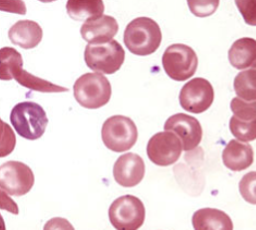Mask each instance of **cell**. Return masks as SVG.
Here are the masks:
<instances>
[{"label": "cell", "mask_w": 256, "mask_h": 230, "mask_svg": "<svg viewBox=\"0 0 256 230\" xmlns=\"http://www.w3.org/2000/svg\"><path fill=\"white\" fill-rule=\"evenodd\" d=\"M160 26L150 18L142 16L128 24L124 32V44L133 55L150 56L162 45Z\"/></svg>", "instance_id": "obj_1"}, {"label": "cell", "mask_w": 256, "mask_h": 230, "mask_svg": "<svg viewBox=\"0 0 256 230\" xmlns=\"http://www.w3.org/2000/svg\"><path fill=\"white\" fill-rule=\"evenodd\" d=\"M10 121L18 134L28 141L40 140L50 122L44 108L32 102L18 104L11 112Z\"/></svg>", "instance_id": "obj_2"}, {"label": "cell", "mask_w": 256, "mask_h": 230, "mask_svg": "<svg viewBox=\"0 0 256 230\" xmlns=\"http://www.w3.org/2000/svg\"><path fill=\"white\" fill-rule=\"evenodd\" d=\"M73 92L76 102L82 107L88 110H98L110 102L112 88L105 76L94 72L78 78Z\"/></svg>", "instance_id": "obj_3"}, {"label": "cell", "mask_w": 256, "mask_h": 230, "mask_svg": "<svg viewBox=\"0 0 256 230\" xmlns=\"http://www.w3.org/2000/svg\"><path fill=\"white\" fill-rule=\"evenodd\" d=\"M84 58L88 68L94 72L114 74L124 64L126 52L119 42L112 40L107 43L88 45Z\"/></svg>", "instance_id": "obj_4"}, {"label": "cell", "mask_w": 256, "mask_h": 230, "mask_svg": "<svg viewBox=\"0 0 256 230\" xmlns=\"http://www.w3.org/2000/svg\"><path fill=\"white\" fill-rule=\"evenodd\" d=\"M102 138L105 146L116 153L131 150L138 142V131L134 121L124 116L108 118L102 126Z\"/></svg>", "instance_id": "obj_5"}, {"label": "cell", "mask_w": 256, "mask_h": 230, "mask_svg": "<svg viewBox=\"0 0 256 230\" xmlns=\"http://www.w3.org/2000/svg\"><path fill=\"white\" fill-rule=\"evenodd\" d=\"M162 66L167 76L176 82L191 78L198 68V58L193 48L184 44L168 47L162 56Z\"/></svg>", "instance_id": "obj_6"}, {"label": "cell", "mask_w": 256, "mask_h": 230, "mask_svg": "<svg viewBox=\"0 0 256 230\" xmlns=\"http://www.w3.org/2000/svg\"><path fill=\"white\" fill-rule=\"evenodd\" d=\"M146 210L143 202L136 196H124L116 200L109 208V220L118 230H136L145 222Z\"/></svg>", "instance_id": "obj_7"}, {"label": "cell", "mask_w": 256, "mask_h": 230, "mask_svg": "<svg viewBox=\"0 0 256 230\" xmlns=\"http://www.w3.org/2000/svg\"><path fill=\"white\" fill-rule=\"evenodd\" d=\"M35 176L31 168L21 162H8L0 166V188L12 196H23L31 192Z\"/></svg>", "instance_id": "obj_8"}, {"label": "cell", "mask_w": 256, "mask_h": 230, "mask_svg": "<svg viewBox=\"0 0 256 230\" xmlns=\"http://www.w3.org/2000/svg\"><path fill=\"white\" fill-rule=\"evenodd\" d=\"M179 100L181 107L186 112L200 114L212 107L215 100V90L212 83L205 78H192L182 88Z\"/></svg>", "instance_id": "obj_9"}, {"label": "cell", "mask_w": 256, "mask_h": 230, "mask_svg": "<svg viewBox=\"0 0 256 230\" xmlns=\"http://www.w3.org/2000/svg\"><path fill=\"white\" fill-rule=\"evenodd\" d=\"M184 152L180 138L172 131L155 134L148 144V156L153 164L168 167L176 164Z\"/></svg>", "instance_id": "obj_10"}, {"label": "cell", "mask_w": 256, "mask_h": 230, "mask_svg": "<svg viewBox=\"0 0 256 230\" xmlns=\"http://www.w3.org/2000/svg\"><path fill=\"white\" fill-rule=\"evenodd\" d=\"M164 131H172L180 138L186 152L196 148L202 142L203 128L200 121L186 114H176L164 124Z\"/></svg>", "instance_id": "obj_11"}, {"label": "cell", "mask_w": 256, "mask_h": 230, "mask_svg": "<svg viewBox=\"0 0 256 230\" xmlns=\"http://www.w3.org/2000/svg\"><path fill=\"white\" fill-rule=\"evenodd\" d=\"M145 176V162L141 156L128 153L120 156L114 166L116 182L124 188H134L142 182Z\"/></svg>", "instance_id": "obj_12"}, {"label": "cell", "mask_w": 256, "mask_h": 230, "mask_svg": "<svg viewBox=\"0 0 256 230\" xmlns=\"http://www.w3.org/2000/svg\"><path fill=\"white\" fill-rule=\"evenodd\" d=\"M118 32L119 24L110 16H102L98 19L85 22L81 28L83 40L90 44L107 43L112 40Z\"/></svg>", "instance_id": "obj_13"}, {"label": "cell", "mask_w": 256, "mask_h": 230, "mask_svg": "<svg viewBox=\"0 0 256 230\" xmlns=\"http://www.w3.org/2000/svg\"><path fill=\"white\" fill-rule=\"evenodd\" d=\"M222 160L224 166L230 170L243 172L253 165V148L246 142L232 140L224 150Z\"/></svg>", "instance_id": "obj_14"}, {"label": "cell", "mask_w": 256, "mask_h": 230, "mask_svg": "<svg viewBox=\"0 0 256 230\" xmlns=\"http://www.w3.org/2000/svg\"><path fill=\"white\" fill-rule=\"evenodd\" d=\"M9 40L12 44L23 50H33L40 44L42 30L40 24L34 21H19L9 30Z\"/></svg>", "instance_id": "obj_15"}, {"label": "cell", "mask_w": 256, "mask_h": 230, "mask_svg": "<svg viewBox=\"0 0 256 230\" xmlns=\"http://www.w3.org/2000/svg\"><path fill=\"white\" fill-rule=\"evenodd\" d=\"M195 230H232L234 222L229 215L215 208H203L195 212L192 218Z\"/></svg>", "instance_id": "obj_16"}, {"label": "cell", "mask_w": 256, "mask_h": 230, "mask_svg": "<svg viewBox=\"0 0 256 230\" xmlns=\"http://www.w3.org/2000/svg\"><path fill=\"white\" fill-rule=\"evenodd\" d=\"M229 62L238 70L255 68L256 42L253 38H244L238 40L229 50Z\"/></svg>", "instance_id": "obj_17"}, {"label": "cell", "mask_w": 256, "mask_h": 230, "mask_svg": "<svg viewBox=\"0 0 256 230\" xmlns=\"http://www.w3.org/2000/svg\"><path fill=\"white\" fill-rule=\"evenodd\" d=\"M66 12L73 20L88 22L102 16L105 4L102 0H68Z\"/></svg>", "instance_id": "obj_18"}, {"label": "cell", "mask_w": 256, "mask_h": 230, "mask_svg": "<svg viewBox=\"0 0 256 230\" xmlns=\"http://www.w3.org/2000/svg\"><path fill=\"white\" fill-rule=\"evenodd\" d=\"M14 80H16L23 88L40 93H66L69 90L66 88L56 86V84H52L50 81L44 80V78L35 76L28 71H24L23 68L16 70L14 74Z\"/></svg>", "instance_id": "obj_19"}, {"label": "cell", "mask_w": 256, "mask_h": 230, "mask_svg": "<svg viewBox=\"0 0 256 230\" xmlns=\"http://www.w3.org/2000/svg\"><path fill=\"white\" fill-rule=\"evenodd\" d=\"M19 68H23V58L14 48L4 47L0 50V80H14V74Z\"/></svg>", "instance_id": "obj_20"}, {"label": "cell", "mask_w": 256, "mask_h": 230, "mask_svg": "<svg viewBox=\"0 0 256 230\" xmlns=\"http://www.w3.org/2000/svg\"><path fill=\"white\" fill-rule=\"evenodd\" d=\"M234 90L243 100L254 102L256 100V71L255 69L242 71L234 80Z\"/></svg>", "instance_id": "obj_21"}, {"label": "cell", "mask_w": 256, "mask_h": 230, "mask_svg": "<svg viewBox=\"0 0 256 230\" xmlns=\"http://www.w3.org/2000/svg\"><path fill=\"white\" fill-rule=\"evenodd\" d=\"M229 128L236 140L251 142L256 138V121H244L234 116L230 119Z\"/></svg>", "instance_id": "obj_22"}, {"label": "cell", "mask_w": 256, "mask_h": 230, "mask_svg": "<svg viewBox=\"0 0 256 230\" xmlns=\"http://www.w3.org/2000/svg\"><path fill=\"white\" fill-rule=\"evenodd\" d=\"M16 145V136L11 126L0 119V158L14 153Z\"/></svg>", "instance_id": "obj_23"}, {"label": "cell", "mask_w": 256, "mask_h": 230, "mask_svg": "<svg viewBox=\"0 0 256 230\" xmlns=\"http://www.w3.org/2000/svg\"><path fill=\"white\" fill-rule=\"evenodd\" d=\"M231 110L236 118L244 121H253L256 118V102L255 100L246 102L236 98L231 102Z\"/></svg>", "instance_id": "obj_24"}, {"label": "cell", "mask_w": 256, "mask_h": 230, "mask_svg": "<svg viewBox=\"0 0 256 230\" xmlns=\"http://www.w3.org/2000/svg\"><path fill=\"white\" fill-rule=\"evenodd\" d=\"M188 8L198 18L210 16L217 11L220 0H186Z\"/></svg>", "instance_id": "obj_25"}, {"label": "cell", "mask_w": 256, "mask_h": 230, "mask_svg": "<svg viewBox=\"0 0 256 230\" xmlns=\"http://www.w3.org/2000/svg\"><path fill=\"white\" fill-rule=\"evenodd\" d=\"M256 172H250L246 177H243L240 182V191L242 198L251 203L253 205L256 204L255 202V178Z\"/></svg>", "instance_id": "obj_26"}, {"label": "cell", "mask_w": 256, "mask_h": 230, "mask_svg": "<svg viewBox=\"0 0 256 230\" xmlns=\"http://www.w3.org/2000/svg\"><path fill=\"white\" fill-rule=\"evenodd\" d=\"M236 4L248 26H256V4L255 0H236Z\"/></svg>", "instance_id": "obj_27"}, {"label": "cell", "mask_w": 256, "mask_h": 230, "mask_svg": "<svg viewBox=\"0 0 256 230\" xmlns=\"http://www.w3.org/2000/svg\"><path fill=\"white\" fill-rule=\"evenodd\" d=\"M0 11L26 16L28 10L23 0H0Z\"/></svg>", "instance_id": "obj_28"}, {"label": "cell", "mask_w": 256, "mask_h": 230, "mask_svg": "<svg viewBox=\"0 0 256 230\" xmlns=\"http://www.w3.org/2000/svg\"><path fill=\"white\" fill-rule=\"evenodd\" d=\"M0 210H7L14 215H19V206L6 191L0 188Z\"/></svg>", "instance_id": "obj_29"}, {"label": "cell", "mask_w": 256, "mask_h": 230, "mask_svg": "<svg viewBox=\"0 0 256 230\" xmlns=\"http://www.w3.org/2000/svg\"><path fill=\"white\" fill-rule=\"evenodd\" d=\"M0 230H6V224L2 215H0Z\"/></svg>", "instance_id": "obj_30"}, {"label": "cell", "mask_w": 256, "mask_h": 230, "mask_svg": "<svg viewBox=\"0 0 256 230\" xmlns=\"http://www.w3.org/2000/svg\"><path fill=\"white\" fill-rule=\"evenodd\" d=\"M40 2H44V4H50V2H57V0H38Z\"/></svg>", "instance_id": "obj_31"}]
</instances>
